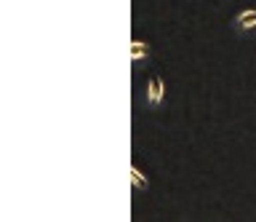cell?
Returning <instances> with one entry per match:
<instances>
[{"instance_id":"3957f363","label":"cell","mask_w":256,"mask_h":222,"mask_svg":"<svg viewBox=\"0 0 256 222\" xmlns=\"http://www.w3.org/2000/svg\"><path fill=\"white\" fill-rule=\"evenodd\" d=\"M128 57H131V62H142L150 57V46L142 43V41H134L131 46H128Z\"/></svg>"},{"instance_id":"7a4b0ae2","label":"cell","mask_w":256,"mask_h":222,"mask_svg":"<svg viewBox=\"0 0 256 222\" xmlns=\"http://www.w3.org/2000/svg\"><path fill=\"white\" fill-rule=\"evenodd\" d=\"M232 30L235 33H256V9H243L232 17Z\"/></svg>"},{"instance_id":"6da1fadb","label":"cell","mask_w":256,"mask_h":222,"mask_svg":"<svg viewBox=\"0 0 256 222\" xmlns=\"http://www.w3.org/2000/svg\"><path fill=\"white\" fill-rule=\"evenodd\" d=\"M163 94H166V83L163 78H160L158 73L147 78V107L150 110H158L160 105H163Z\"/></svg>"},{"instance_id":"277c9868","label":"cell","mask_w":256,"mask_h":222,"mask_svg":"<svg viewBox=\"0 0 256 222\" xmlns=\"http://www.w3.org/2000/svg\"><path fill=\"white\" fill-rule=\"evenodd\" d=\"M128 174H131V182H134L136 190H147V187H150V179L144 177V174L136 169V166H131V169H128Z\"/></svg>"}]
</instances>
